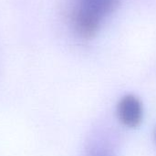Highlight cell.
<instances>
[{"label": "cell", "instance_id": "cell-2", "mask_svg": "<svg viewBox=\"0 0 156 156\" xmlns=\"http://www.w3.org/2000/svg\"><path fill=\"white\" fill-rule=\"evenodd\" d=\"M116 113L119 121L128 128L138 127L144 117L143 103L133 94L124 95L118 102Z\"/></svg>", "mask_w": 156, "mask_h": 156}, {"label": "cell", "instance_id": "cell-3", "mask_svg": "<svg viewBox=\"0 0 156 156\" xmlns=\"http://www.w3.org/2000/svg\"><path fill=\"white\" fill-rule=\"evenodd\" d=\"M155 139H156V133H155Z\"/></svg>", "mask_w": 156, "mask_h": 156}, {"label": "cell", "instance_id": "cell-1", "mask_svg": "<svg viewBox=\"0 0 156 156\" xmlns=\"http://www.w3.org/2000/svg\"><path fill=\"white\" fill-rule=\"evenodd\" d=\"M119 0H77L71 12V23L76 33L91 38L98 33L104 17L113 13Z\"/></svg>", "mask_w": 156, "mask_h": 156}]
</instances>
